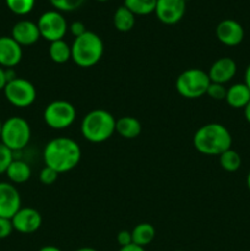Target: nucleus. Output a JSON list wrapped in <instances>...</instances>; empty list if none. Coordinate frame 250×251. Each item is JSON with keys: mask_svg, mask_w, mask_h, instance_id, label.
<instances>
[{"mask_svg": "<svg viewBox=\"0 0 250 251\" xmlns=\"http://www.w3.org/2000/svg\"><path fill=\"white\" fill-rule=\"evenodd\" d=\"M1 126H2V123L1 120H0V134H1Z\"/></svg>", "mask_w": 250, "mask_h": 251, "instance_id": "41", "label": "nucleus"}, {"mask_svg": "<svg viewBox=\"0 0 250 251\" xmlns=\"http://www.w3.org/2000/svg\"><path fill=\"white\" fill-rule=\"evenodd\" d=\"M185 10V0H157L154 14L162 24L175 25L184 17Z\"/></svg>", "mask_w": 250, "mask_h": 251, "instance_id": "10", "label": "nucleus"}, {"mask_svg": "<svg viewBox=\"0 0 250 251\" xmlns=\"http://www.w3.org/2000/svg\"><path fill=\"white\" fill-rule=\"evenodd\" d=\"M131 235L132 244L145 248L154 240V238H156V229H154V227L151 223H139L131 230Z\"/></svg>", "mask_w": 250, "mask_h": 251, "instance_id": "20", "label": "nucleus"}, {"mask_svg": "<svg viewBox=\"0 0 250 251\" xmlns=\"http://www.w3.org/2000/svg\"><path fill=\"white\" fill-rule=\"evenodd\" d=\"M206 95L215 100H225V95H227V87L225 85H221V83L211 82Z\"/></svg>", "mask_w": 250, "mask_h": 251, "instance_id": "28", "label": "nucleus"}, {"mask_svg": "<svg viewBox=\"0 0 250 251\" xmlns=\"http://www.w3.org/2000/svg\"><path fill=\"white\" fill-rule=\"evenodd\" d=\"M4 95L7 102L14 107L28 108L36 100L37 91L31 81L22 77H16L5 86Z\"/></svg>", "mask_w": 250, "mask_h": 251, "instance_id": "8", "label": "nucleus"}, {"mask_svg": "<svg viewBox=\"0 0 250 251\" xmlns=\"http://www.w3.org/2000/svg\"><path fill=\"white\" fill-rule=\"evenodd\" d=\"M244 83L249 87L250 90V64L248 65V68L245 69V74H244Z\"/></svg>", "mask_w": 250, "mask_h": 251, "instance_id": "35", "label": "nucleus"}, {"mask_svg": "<svg viewBox=\"0 0 250 251\" xmlns=\"http://www.w3.org/2000/svg\"><path fill=\"white\" fill-rule=\"evenodd\" d=\"M42 215L32 207H21L11 218L14 230L21 234L36 233L42 226Z\"/></svg>", "mask_w": 250, "mask_h": 251, "instance_id": "11", "label": "nucleus"}, {"mask_svg": "<svg viewBox=\"0 0 250 251\" xmlns=\"http://www.w3.org/2000/svg\"><path fill=\"white\" fill-rule=\"evenodd\" d=\"M96 1H100V2H105V1H109V0H96Z\"/></svg>", "mask_w": 250, "mask_h": 251, "instance_id": "40", "label": "nucleus"}, {"mask_svg": "<svg viewBox=\"0 0 250 251\" xmlns=\"http://www.w3.org/2000/svg\"><path fill=\"white\" fill-rule=\"evenodd\" d=\"M37 26L41 33V38L46 39L49 43L64 39L69 29L66 19L60 11L56 10L43 12L37 21Z\"/></svg>", "mask_w": 250, "mask_h": 251, "instance_id": "9", "label": "nucleus"}, {"mask_svg": "<svg viewBox=\"0 0 250 251\" xmlns=\"http://www.w3.org/2000/svg\"><path fill=\"white\" fill-rule=\"evenodd\" d=\"M115 118L105 109H93L81 122V135L92 144H100L114 135Z\"/></svg>", "mask_w": 250, "mask_h": 251, "instance_id": "3", "label": "nucleus"}, {"mask_svg": "<svg viewBox=\"0 0 250 251\" xmlns=\"http://www.w3.org/2000/svg\"><path fill=\"white\" fill-rule=\"evenodd\" d=\"M141 123L136 118L130 117V115L120 117L115 122V132L125 140L136 139L141 134Z\"/></svg>", "mask_w": 250, "mask_h": 251, "instance_id": "18", "label": "nucleus"}, {"mask_svg": "<svg viewBox=\"0 0 250 251\" xmlns=\"http://www.w3.org/2000/svg\"><path fill=\"white\" fill-rule=\"evenodd\" d=\"M175 251H184V250H175Z\"/></svg>", "mask_w": 250, "mask_h": 251, "instance_id": "42", "label": "nucleus"}, {"mask_svg": "<svg viewBox=\"0 0 250 251\" xmlns=\"http://www.w3.org/2000/svg\"><path fill=\"white\" fill-rule=\"evenodd\" d=\"M157 0H124V6L127 7L135 16H145L154 12Z\"/></svg>", "mask_w": 250, "mask_h": 251, "instance_id": "23", "label": "nucleus"}, {"mask_svg": "<svg viewBox=\"0 0 250 251\" xmlns=\"http://www.w3.org/2000/svg\"><path fill=\"white\" fill-rule=\"evenodd\" d=\"M247 188H248V190L250 191V171L247 176Z\"/></svg>", "mask_w": 250, "mask_h": 251, "instance_id": "39", "label": "nucleus"}, {"mask_svg": "<svg viewBox=\"0 0 250 251\" xmlns=\"http://www.w3.org/2000/svg\"><path fill=\"white\" fill-rule=\"evenodd\" d=\"M7 85L6 70L2 66H0V91H4L5 86Z\"/></svg>", "mask_w": 250, "mask_h": 251, "instance_id": "33", "label": "nucleus"}, {"mask_svg": "<svg viewBox=\"0 0 250 251\" xmlns=\"http://www.w3.org/2000/svg\"><path fill=\"white\" fill-rule=\"evenodd\" d=\"M11 37L21 47L33 46L41 38L38 26L36 22L29 20H21L16 22L11 29Z\"/></svg>", "mask_w": 250, "mask_h": 251, "instance_id": "16", "label": "nucleus"}, {"mask_svg": "<svg viewBox=\"0 0 250 251\" xmlns=\"http://www.w3.org/2000/svg\"><path fill=\"white\" fill-rule=\"evenodd\" d=\"M76 108L68 100H54L46 107L43 119L53 130H65L74 124L76 119Z\"/></svg>", "mask_w": 250, "mask_h": 251, "instance_id": "7", "label": "nucleus"}, {"mask_svg": "<svg viewBox=\"0 0 250 251\" xmlns=\"http://www.w3.org/2000/svg\"><path fill=\"white\" fill-rule=\"evenodd\" d=\"M225 102L233 109H244L250 102V90L244 82H238L227 88Z\"/></svg>", "mask_w": 250, "mask_h": 251, "instance_id": "17", "label": "nucleus"}, {"mask_svg": "<svg viewBox=\"0 0 250 251\" xmlns=\"http://www.w3.org/2000/svg\"><path fill=\"white\" fill-rule=\"evenodd\" d=\"M5 2L10 11L14 12L15 15L24 16L33 10L36 0H5Z\"/></svg>", "mask_w": 250, "mask_h": 251, "instance_id": "25", "label": "nucleus"}, {"mask_svg": "<svg viewBox=\"0 0 250 251\" xmlns=\"http://www.w3.org/2000/svg\"><path fill=\"white\" fill-rule=\"evenodd\" d=\"M22 60V47L11 36L0 37V66L14 69Z\"/></svg>", "mask_w": 250, "mask_h": 251, "instance_id": "15", "label": "nucleus"}, {"mask_svg": "<svg viewBox=\"0 0 250 251\" xmlns=\"http://www.w3.org/2000/svg\"><path fill=\"white\" fill-rule=\"evenodd\" d=\"M14 161V152L0 142V174L5 173L10 163Z\"/></svg>", "mask_w": 250, "mask_h": 251, "instance_id": "27", "label": "nucleus"}, {"mask_svg": "<svg viewBox=\"0 0 250 251\" xmlns=\"http://www.w3.org/2000/svg\"><path fill=\"white\" fill-rule=\"evenodd\" d=\"M5 174L11 184H24L31 179L32 169L27 162L22 159H14L7 167Z\"/></svg>", "mask_w": 250, "mask_h": 251, "instance_id": "19", "label": "nucleus"}, {"mask_svg": "<svg viewBox=\"0 0 250 251\" xmlns=\"http://www.w3.org/2000/svg\"><path fill=\"white\" fill-rule=\"evenodd\" d=\"M49 2L56 11L70 12L82 6L85 0H49Z\"/></svg>", "mask_w": 250, "mask_h": 251, "instance_id": "26", "label": "nucleus"}, {"mask_svg": "<svg viewBox=\"0 0 250 251\" xmlns=\"http://www.w3.org/2000/svg\"><path fill=\"white\" fill-rule=\"evenodd\" d=\"M38 251H63L59 249L58 247H54V245H46V247H42Z\"/></svg>", "mask_w": 250, "mask_h": 251, "instance_id": "36", "label": "nucleus"}, {"mask_svg": "<svg viewBox=\"0 0 250 251\" xmlns=\"http://www.w3.org/2000/svg\"><path fill=\"white\" fill-rule=\"evenodd\" d=\"M49 58L55 64H65L71 60V46H69L64 39L51 42L48 49Z\"/></svg>", "mask_w": 250, "mask_h": 251, "instance_id": "22", "label": "nucleus"}, {"mask_svg": "<svg viewBox=\"0 0 250 251\" xmlns=\"http://www.w3.org/2000/svg\"><path fill=\"white\" fill-rule=\"evenodd\" d=\"M31 126L24 118L11 117L2 123L0 142L12 152L24 150L31 141Z\"/></svg>", "mask_w": 250, "mask_h": 251, "instance_id": "5", "label": "nucleus"}, {"mask_svg": "<svg viewBox=\"0 0 250 251\" xmlns=\"http://www.w3.org/2000/svg\"><path fill=\"white\" fill-rule=\"evenodd\" d=\"M104 53L102 38L95 32L87 31L74 39L71 44V60L80 68L97 65Z\"/></svg>", "mask_w": 250, "mask_h": 251, "instance_id": "4", "label": "nucleus"}, {"mask_svg": "<svg viewBox=\"0 0 250 251\" xmlns=\"http://www.w3.org/2000/svg\"><path fill=\"white\" fill-rule=\"evenodd\" d=\"M118 251H146V250H145V248L139 247V245L136 244H130V245H126V247H122Z\"/></svg>", "mask_w": 250, "mask_h": 251, "instance_id": "34", "label": "nucleus"}, {"mask_svg": "<svg viewBox=\"0 0 250 251\" xmlns=\"http://www.w3.org/2000/svg\"><path fill=\"white\" fill-rule=\"evenodd\" d=\"M21 208V195L15 185L0 181V217L11 220Z\"/></svg>", "mask_w": 250, "mask_h": 251, "instance_id": "12", "label": "nucleus"}, {"mask_svg": "<svg viewBox=\"0 0 250 251\" xmlns=\"http://www.w3.org/2000/svg\"><path fill=\"white\" fill-rule=\"evenodd\" d=\"M135 22H136V16L130 11L127 7L124 5L118 7L113 16V25H114L115 29L119 32H129L134 28Z\"/></svg>", "mask_w": 250, "mask_h": 251, "instance_id": "21", "label": "nucleus"}, {"mask_svg": "<svg viewBox=\"0 0 250 251\" xmlns=\"http://www.w3.org/2000/svg\"><path fill=\"white\" fill-rule=\"evenodd\" d=\"M218 159H220L221 168L225 169V172H229V173L237 172L242 166V157L233 149L227 150L222 154H220Z\"/></svg>", "mask_w": 250, "mask_h": 251, "instance_id": "24", "label": "nucleus"}, {"mask_svg": "<svg viewBox=\"0 0 250 251\" xmlns=\"http://www.w3.org/2000/svg\"><path fill=\"white\" fill-rule=\"evenodd\" d=\"M244 28L238 21L232 19L222 20L216 27V37L227 47L239 46L244 39Z\"/></svg>", "mask_w": 250, "mask_h": 251, "instance_id": "13", "label": "nucleus"}, {"mask_svg": "<svg viewBox=\"0 0 250 251\" xmlns=\"http://www.w3.org/2000/svg\"><path fill=\"white\" fill-rule=\"evenodd\" d=\"M210 83V77L206 71L199 68H190L176 77L175 88L181 97L196 100L206 95Z\"/></svg>", "mask_w": 250, "mask_h": 251, "instance_id": "6", "label": "nucleus"}, {"mask_svg": "<svg viewBox=\"0 0 250 251\" xmlns=\"http://www.w3.org/2000/svg\"><path fill=\"white\" fill-rule=\"evenodd\" d=\"M81 147L70 137H55L44 146L43 161L47 167L60 173L73 171L81 161Z\"/></svg>", "mask_w": 250, "mask_h": 251, "instance_id": "1", "label": "nucleus"}, {"mask_svg": "<svg viewBox=\"0 0 250 251\" xmlns=\"http://www.w3.org/2000/svg\"><path fill=\"white\" fill-rule=\"evenodd\" d=\"M185 1H188V0H185Z\"/></svg>", "mask_w": 250, "mask_h": 251, "instance_id": "43", "label": "nucleus"}, {"mask_svg": "<svg viewBox=\"0 0 250 251\" xmlns=\"http://www.w3.org/2000/svg\"><path fill=\"white\" fill-rule=\"evenodd\" d=\"M69 29H70L71 34H73L75 38L82 36L85 32H87V29H86V26L83 25V22H81V21H74L73 24L69 26Z\"/></svg>", "mask_w": 250, "mask_h": 251, "instance_id": "32", "label": "nucleus"}, {"mask_svg": "<svg viewBox=\"0 0 250 251\" xmlns=\"http://www.w3.org/2000/svg\"><path fill=\"white\" fill-rule=\"evenodd\" d=\"M59 173L56 171H54L50 167L44 166V168H42V171L39 172V181H41L43 185H53L56 180H58Z\"/></svg>", "mask_w": 250, "mask_h": 251, "instance_id": "29", "label": "nucleus"}, {"mask_svg": "<svg viewBox=\"0 0 250 251\" xmlns=\"http://www.w3.org/2000/svg\"><path fill=\"white\" fill-rule=\"evenodd\" d=\"M237 63L232 58H229V56H223V58L217 59L211 65L207 74L211 82L225 85V83L233 80V77L237 74Z\"/></svg>", "mask_w": 250, "mask_h": 251, "instance_id": "14", "label": "nucleus"}, {"mask_svg": "<svg viewBox=\"0 0 250 251\" xmlns=\"http://www.w3.org/2000/svg\"><path fill=\"white\" fill-rule=\"evenodd\" d=\"M243 110H244L245 120H247V122L250 124V102L248 103L247 105H245V108H244V109H243Z\"/></svg>", "mask_w": 250, "mask_h": 251, "instance_id": "37", "label": "nucleus"}, {"mask_svg": "<svg viewBox=\"0 0 250 251\" xmlns=\"http://www.w3.org/2000/svg\"><path fill=\"white\" fill-rule=\"evenodd\" d=\"M14 232L12 222L10 218L0 217V239H6Z\"/></svg>", "mask_w": 250, "mask_h": 251, "instance_id": "30", "label": "nucleus"}, {"mask_svg": "<svg viewBox=\"0 0 250 251\" xmlns=\"http://www.w3.org/2000/svg\"><path fill=\"white\" fill-rule=\"evenodd\" d=\"M117 242L120 245V248L132 244L131 232H129V230H120L117 235Z\"/></svg>", "mask_w": 250, "mask_h": 251, "instance_id": "31", "label": "nucleus"}, {"mask_svg": "<svg viewBox=\"0 0 250 251\" xmlns=\"http://www.w3.org/2000/svg\"><path fill=\"white\" fill-rule=\"evenodd\" d=\"M232 135L225 125L220 123H208L196 130L193 144L196 151L205 156H220L232 149Z\"/></svg>", "mask_w": 250, "mask_h": 251, "instance_id": "2", "label": "nucleus"}, {"mask_svg": "<svg viewBox=\"0 0 250 251\" xmlns=\"http://www.w3.org/2000/svg\"><path fill=\"white\" fill-rule=\"evenodd\" d=\"M75 251H98V250H96L95 248L83 247V248H78V249H77V250H75Z\"/></svg>", "mask_w": 250, "mask_h": 251, "instance_id": "38", "label": "nucleus"}]
</instances>
